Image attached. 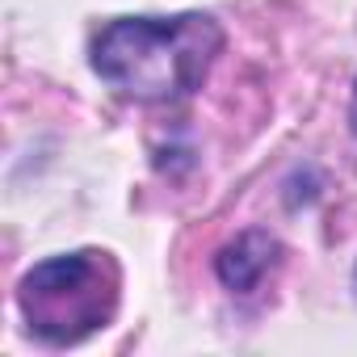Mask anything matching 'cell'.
I'll return each mask as SVG.
<instances>
[{
	"label": "cell",
	"mask_w": 357,
	"mask_h": 357,
	"mask_svg": "<svg viewBox=\"0 0 357 357\" xmlns=\"http://www.w3.org/2000/svg\"><path fill=\"white\" fill-rule=\"evenodd\" d=\"M122 273L109 252L80 248L26 269L17 286V307L30 332L47 344H80L105 328L118 311Z\"/></svg>",
	"instance_id": "obj_2"
},
{
	"label": "cell",
	"mask_w": 357,
	"mask_h": 357,
	"mask_svg": "<svg viewBox=\"0 0 357 357\" xmlns=\"http://www.w3.org/2000/svg\"><path fill=\"white\" fill-rule=\"evenodd\" d=\"M278 240L269 231H244L215 257V273L231 294H248L261 286V278L278 265Z\"/></svg>",
	"instance_id": "obj_3"
},
{
	"label": "cell",
	"mask_w": 357,
	"mask_h": 357,
	"mask_svg": "<svg viewBox=\"0 0 357 357\" xmlns=\"http://www.w3.org/2000/svg\"><path fill=\"white\" fill-rule=\"evenodd\" d=\"M349 126H353V135H357V84H353V101H349Z\"/></svg>",
	"instance_id": "obj_4"
},
{
	"label": "cell",
	"mask_w": 357,
	"mask_h": 357,
	"mask_svg": "<svg viewBox=\"0 0 357 357\" xmlns=\"http://www.w3.org/2000/svg\"><path fill=\"white\" fill-rule=\"evenodd\" d=\"M353 298H357V269H353Z\"/></svg>",
	"instance_id": "obj_5"
},
{
	"label": "cell",
	"mask_w": 357,
	"mask_h": 357,
	"mask_svg": "<svg viewBox=\"0 0 357 357\" xmlns=\"http://www.w3.org/2000/svg\"><path fill=\"white\" fill-rule=\"evenodd\" d=\"M223 51V26L211 13L118 17L93 38V72L118 93L168 105L202 89Z\"/></svg>",
	"instance_id": "obj_1"
}]
</instances>
